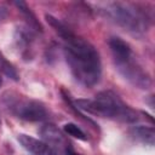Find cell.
<instances>
[{
	"instance_id": "6",
	"label": "cell",
	"mask_w": 155,
	"mask_h": 155,
	"mask_svg": "<svg viewBox=\"0 0 155 155\" xmlns=\"http://www.w3.org/2000/svg\"><path fill=\"white\" fill-rule=\"evenodd\" d=\"M39 134L41 136L44 142L47 143L56 151L57 155L58 154H61V155H78L74 151L70 142H68V139L63 136V133L53 124L42 125L39 130Z\"/></svg>"
},
{
	"instance_id": "10",
	"label": "cell",
	"mask_w": 155,
	"mask_h": 155,
	"mask_svg": "<svg viewBox=\"0 0 155 155\" xmlns=\"http://www.w3.org/2000/svg\"><path fill=\"white\" fill-rule=\"evenodd\" d=\"M15 5L17 6V8L22 12V15L24 16L27 23H28V28L34 30V31H39L42 33V25L40 24V22L38 21L36 16L31 12V10L28 7V5L24 1H15Z\"/></svg>"
},
{
	"instance_id": "7",
	"label": "cell",
	"mask_w": 155,
	"mask_h": 155,
	"mask_svg": "<svg viewBox=\"0 0 155 155\" xmlns=\"http://www.w3.org/2000/svg\"><path fill=\"white\" fill-rule=\"evenodd\" d=\"M18 143L31 155H57L56 151L44 140L36 139L29 134L19 133L17 136Z\"/></svg>"
},
{
	"instance_id": "12",
	"label": "cell",
	"mask_w": 155,
	"mask_h": 155,
	"mask_svg": "<svg viewBox=\"0 0 155 155\" xmlns=\"http://www.w3.org/2000/svg\"><path fill=\"white\" fill-rule=\"evenodd\" d=\"M63 131H64L67 134H69V136H71V137H74V138H76V139L87 140L86 133H85L78 125H75V124H73V122L65 124V125L63 126Z\"/></svg>"
},
{
	"instance_id": "8",
	"label": "cell",
	"mask_w": 155,
	"mask_h": 155,
	"mask_svg": "<svg viewBox=\"0 0 155 155\" xmlns=\"http://www.w3.org/2000/svg\"><path fill=\"white\" fill-rule=\"evenodd\" d=\"M15 41L18 50H21L22 56L29 59L28 57H30V50L33 45V30L29 29L28 27L17 28L15 33Z\"/></svg>"
},
{
	"instance_id": "11",
	"label": "cell",
	"mask_w": 155,
	"mask_h": 155,
	"mask_svg": "<svg viewBox=\"0 0 155 155\" xmlns=\"http://www.w3.org/2000/svg\"><path fill=\"white\" fill-rule=\"evenodd\" d=\"M2 75H6L8 79H12L15 81H18V79H19L16 68L0 52V86L2 84Z\"/></svg>"
},
{
	"instance_id": "2",
	"label": "cell",
	"mask_w": 155,
	"mask_h": 155,
	"mask_svg": "<svg viewBox=\"0 0 155 155\" xmlns=\"http://www.w3.org/2000/svg\"><path fill=\"white\" fill-rule=\"evenodd\" d=\"M73 104L78 110L121 122L132 124L139 119L138 113L124 103V101L113 91H102L96 94L94 99H75L73 101Z\"/></svg>"
},
{
	"instance_id": "9",
	"label": "cell",
	"mask_w": 155,
	"mask_h": 155,
	"mask_svg": "<svg viewBox=\"0 0 155 155\" xmlns=\"http://www.w3.org/2000/svg\"><path fill=\"white\" fill-rule=\"evenodd\" d=\"M130 134L137 142H140V143L150 145V147L154 145L155 131L151 126H134L130 130Z\"/></svg>"
},
{
	"instance_id": "1",
	"label": "cell",
	"mask_w": 155,
	"mask_h": 155,
	"mask_svg": "<svg viewBox=\"0 0 155 155\" xmlns=\"http://www.w3.org/2000/svg\"><path fill=\"white\" fill-rule=\"evenodd\" d=\"M63 41L65 61L75 80L86 87L94 86L102 74L101 58L96 47L74 33Z\"/></svg>"
},
{
	"instance_id": "14",
	"label": "cell",
	"mask_w": 155,
	"mask_h": 155,
	"mask_svg": "<svg viewBox=\"0 0 155 155\" xmlns=\"http://www.w3.org/2000/svg\"><path fill=\"white\" fill-rule=\"evenodd\" d=\"M0 125H1V120H0Z\"/></svg>"
},
{
	"instance_id": "5",
	"label": "cell",
	"mask_w": 155,
	"mask_h": 155,
	"mask_svg": "<svg viewBox=\"0 0 155 155\" xmlns=\"http://www.w3.org/2000/svg\"><path fill=\"white\" fill-rule=\"evenodd\" d=\"M2 102L6 109L18 119L25 121H42L48 117L47 109L41 102L30 99L18 93H4Z\"/></svg>"
},
{
	"instance_id": "3",
	"label": "cell",
	"mask_w": 155,
	"mask_h": 155,
	"mask_svg": "<svg viewBox=\"0 0 155 155\" xmlns=\"http://www.w3.org/2000/svg\"><path fill=\"white\" fill-rule=\"evenodd\" d=\"M108 44L115 67L124 79L138 88L148 90L151 86V78L137 62L131 46L117 36L110 38Z\"/></svg>"
},
{
	"instance_id": "4",
	"label": "cell",
	"mask_w": 155,
	"mask_h": 155,
	"mask_svg": "<svg viewBox=\"0 0 155 155\" xmlns=\"http://www.w3.org/2000/svg\"><path fill=\"white\" fill-rule=\"evenodd\" d=\"M103 12L110 21L133 35H143L149 29L148 15L133 4L108 2L103 7Z\"/></svg>"
},
{
	"instance_id": "13",
	"label": "cell",
	"mask_w": 155,
	"mask_h": 155,
	"mask_svg": "<svg viewBox=\"0 0 155 155\" xmlns=\"http://www.w3.org/2000/svg\"><path fill=\"white\" fill-rule=\"evenodd\" d=\"M6 15H7V10H6L4 6L0 5V22L6 17Z\"/></svg>"
}]
</instances>
